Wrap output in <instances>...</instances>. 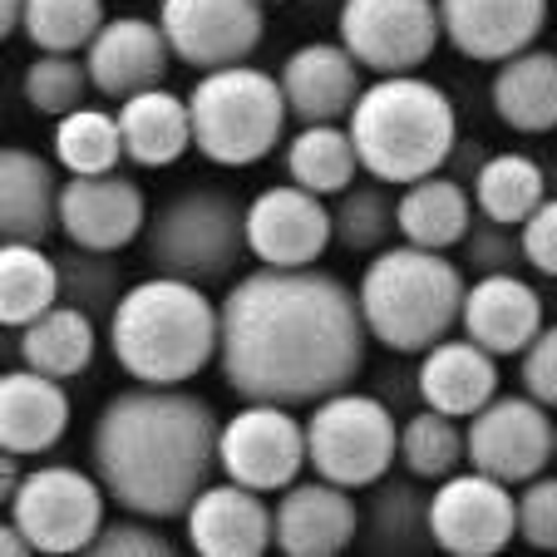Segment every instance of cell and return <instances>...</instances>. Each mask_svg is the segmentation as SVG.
<instances>
[{
    "label": "cell",
    "mask_w": 557,
    "mask_h": 557,
    "mask_svg": "<svg viewBox=\"0 0 557 557\" xmlns=\"http://www.w3.org/2000/svg\"><path fill=\"white\" fill-rule=\"evenodd\" d=\"M360 296L311 267H262L222 296V380L243 400L315 405L366 370Z\"/></svg>",
    "instance_id": "obj_1"
},
{
    "label": "cell",
    "mask_w": 557,
    "mask_h": 557,
    "mask_svg": "<svg viewBox=\"0 0 557 557\" xmlns=\"http://www.w3.org/2000/svg\"><path fill=\"white\" fill-rule=\"evenodd\" d=\"M222 444V420L208 400L178 385L119 389L95 414L89 463L124 513L188 518L193 498L212 484Z\"/></svg>",
    "instance_id": "obj_2"
},
{
    "label": "cell",
    "mask_w": 557,
    "mask_h": 557,
    "mask_svg": "<svg viewBox=\"0 0 557 557\" xmlns=\"http://www.w3.org/2000/svg\"><path fill=\"white\" fill-rule=\"evenodd\" d=\"M109 350L138 385H188L222 356V306L208 286L153 272L109 315Z\"/></svg>",
    "instance_id": "obj_3"
},
{
    "label": "cell",
    "mask_w": 557,
    "mask_h": 557,
    "mask_svg": "<svg viewBox=\"0 0 557 557\" xmlns=\"http://www.w3.org/2000/svg\"><path fill=\"white\" fill-rule=\"evenodd\" d=\"M346 128L356 138L360 169L389 188H410L440 173L459 148L454 99L420 74H380L350 109Z\"/></svg>",
    "instance_id": "obj_4"
},
{
    "label": "cell",
    "mask_w": 557,
    "mask_h": 557,
    "mask_svg": "<svg viewBox=\"0 0 557 557\" xmlns=\"http://www.w3.org/2000/svg\"><path fill=\"white\" fill-rule=\"evenodd\" d=\"M360 315L370 341L395 356H424L463 321V272L444 252L414 243H389L360 272Z\"/></svg>",
    "instance_id": "obj_5"
},
{
    "label": "cell",
    "mask_w": 557,
    "mask_h": 557,
    "mask_svg": "<svg viewBox=\"0 0 557 557\" xmlns=\"http://www.w3.org/2000/svg\"><path fill=\"white\" fill-rule=\"evenodd\" d=\"M193 109V148L218 169H252L282 144L292 119L286 89L276 74L252 64L208 70L188 95Z\"/></svg>",
    "instance_id": "obj_6"
},
{
    "label": "cell",
    "mask_w": 557,
    "mask_h": 557,
    "mask_svg": "<svg viewBox=\"0 0 557 557\" xmlns=\"http://www.w3.org/2000/svg\"><path fill=\"white\" fill-rule=\"evenodd\" d=\"M148 267L163 276H183L198 286H222L237 276L247 247V208L227 188H178L163 208H153L144 227Z\"/></svg>",
    "instance_id": "obj_7"
},
{
    "label": "cell",
    "mask_w": 557,
    "mask_h": 557,
    "mask_svg": "<svg viewBox=\"0 0 557 557\" xmlns=\"http://www.w3.org/2000/svg\"><path fill=\"white\" fill-rule=\"evenodd\" d=\"M306 454H311V473L356 494V488L380 484L395 469V459H400V420H395L385 395L336 389V395L311 405Z\"/></svg>",
    "instance_id": "obj_8"
},
{
    "label": "cell",
    "mask_w": 557,
    "mask_h": 557,
    "mask_svg": "<svg viewBox=\"0 0 557 557\" xmlns=\"http://www.w3.org/2000/svg\"><path fill=\"white\" fill-rule=\"evenodd\" d=\"M109 488L99 473H85L74 463H45V469H25L21 488L5 498V518L25 528L35 553H89L99 537Z\"/></svg>",
    "instance_id": "obj_9"
},
{
    "label": "cell",
    "mask_w": 557,
    "mask_h": 557,
    "mask_svg": "<svg viewBox=\"0 0 557 557\" xmlns=\"http://www.w3.org/2000/svg\"><path fill=\"white\" fill-rule=\"evenodd\" d=\"M336 35L370 74H414L444 40L440 0H346Z\"/></svg>",
    "instance_id": "obj_10"
},
{
    "label": "cell",
    "mask_w": 557,
    "mask_h": 557,
    "mask_svg": "<svg viewBox=\"0 0 557 557\" xmlns=\"http://www.w3.org/2000/svg\"><path fill=\"white\" fill-rule=\"evenodd\" d=\"M218 459H222V473L237 479V484L257 488V494H282L311 463V454H306V424L292 414V405L247 400L243 410L222 424Z\"/></svg>",
    "instance_id": "obj_11"
},
{
    "label": "cell",
    "mask_w": 557,
    "mask_h": 557,
    "mask_svg": "<svg viewBox=\"0 0 557 557\" xmlns=\"http://www.w3.org/2000/svg\"><path fill=\"white\" fill-rule=\"evenodd\" d=\"M557 463V424L553 410L533 395H494L469 420V469H484L504 484L523 488L528 479Z\"/></svg>",
    "instance_id": "obj_12"
},
{
    "label": "cell",
    "mask_w": 557,
    "mask_h": 557,
    "mask_svg": "<svg viewBox=\"0 0 557 557\" xmlns=\"http://www.w3.org/2000/svg\"><path fill=\"white\" fill-rule=\"evenodd\" d=\"M513 484L484 469H459L434 484V543L449 557H494L518 537V498Z\"/></svg>",
    "instance_id": "obj_13"
},
{
    "label": "cell",
    "mask_w": 557,
    "mask_h": 557,
    "mask_svg": "<svg viewBox=\"0 0 557 557\" xmlns=\"http://www.w3.org/2000/svg\"><path fill=\"white\" fill-rule=\"evenodd\" d=\"M158 25L183 64L208 74L247 64V54L262 45L267 15L262 0H163Z\"/></svg>",
    "instance_id": "obj_14"
},
{
    "label": "cell",
    "mask_w": 557,
    "mask_h": 557,
    "mask_svg": "<svg viewBox=\"0 0 557 557\" xmlns=\"http://www.w3.org/2000/svg\"><path fill=\"white\" fill-rule=\"evenodd\" d=\"M331 243V202L301 183H276L247 202V247L262 267H315Z\"/></svg>",
    "instance_id": "obj_15"
},
{
    "label": "cell",
    "mask_w": 557,
    "mask_h": 557,
    "mask_svg": "<svg viewBox=\"0 0 557 557\" xmlns=\"http://www.w3.org/2000/svg\"><path fill=\"white\" fill-rule=\"evenodd\" d=\"M148 198L124 173H79L60 193V232L64 243L89 252H124L148 227Z\"/></svg>",
    "instance_id": "obj_16"
},
{
    "label": "cell",
    "mask_w": 557,
    "mask_h": 557,
    "mask_svg": "<svg viewBox=\"0 0 557 557\" xmlns=\"http://www.w3.org/2000/svg\"><path fill=\"white\" fill-rule=\"evenodd\" d=\"M360 543V504L331 479H296L276 498V553L286 557H336Z\"/></svg>",
    "instance_id": "obj_17"
},
{
    "label": "cell",
    "mask_w": 557,
    "mask_h": 557,
    "mask_svg": "<svg viewBox=\"0 0 557 557\" xmlns=\"http://www.w3.org/2000/svg\"><path fill=\"white\" fill-rule=\"evenodd\" d=\"M188 547L202 557H262L276 547V508L257 488L237 484H208L188 508Z\"/></svg>",
    "instance_id": "obj_18"
},
{
    "label": "cell",
    "mask_w": 557,
    "mask_h": 557,
    "mask_svg": "<svg viewBox=\"0 0 557 557\" xmlns=\"http://www.w3.org/2000/svg\"><path fill=\"white\" fill-rule=\"evenodd\" d=\"M178 60L163 35L158 21H144V15H119L109 21L104 30L95 35V45L85 50V64H89V79L104 99H134L144 89H158L169 79V64Z\"/></svg>",
    "instance_id": "obj_19"
},
{
    "label": "cell",
    "mask_w": 557,
    "mask_h": 557,
    "mask_svg": "<svg viewBox=\"0 0 557 557\" xmlns=\"http://www.w3.org/2000/svg\"><path fill=\"white\" fill-rule=\"evenodd\" d=\"M444 40L479 64H504L533 50L547 25V0H440Z\"/></svg>",
    "instance_id": "obj_20"
},
{
    "label": "cell",
    "mask_w": 557,
    "mask_h": 557,
    "mask_svg": "<svg viewBox=\"0 0 557 557\" xmlns=\"http://www.w3.org/2000/svg\"><path fill=\"white\" fill-rule=\"evenodd\" d=\"M360 70H366V64L341 40H315V45H301V50L286 54L276 79H282V89H286L292 119H301V124H341V119H350V109L360 104V95H366Z\"/></svg>",
    "instance_id": "obj_21"
},
{
    "label": "cell",
    "mask_w": 557,
    "mask_h": 557,
    "mask_svg": "<svg viewBox=\"0 0 557 557\" xmlns=\"http://www.w3.org/2000/svg\"><path fill=\"white\" fill-rule=\"evenodd\" d=\"M463 336L479 341L484 350L504 356H523L543 331V296L523 282L518 272L479 276L463 296Z\"/></svg>",
    "instance_id": "obj_22"
},
{
    "label": "cell",
    "mask_w": 557,
    "mask_h": 557,
    "mask_svg": "<svg viewBox=\"0 0 557 557\" xmlns=\"http://www.w3.org/2000/svg\"><path fill=\"white\" fill-rule=\"evenodd\" d=\"M70 430V389L64 380L15 366L0 375V444L5 454H50Z\"/></svg>",
    "instance_id": "obj_23"
},
{
    "label": "cell",
    "mask_w": 557,
    "mask_h": 557,
    "mask_svg": "<svg viewBox=\"0 0 557 557\" xmlns=\"http://www.w3.org/2000/svg\"><path fill=\"white\" fill-rule=\"evenodd\" d=\"M414 395L420 405H434L454 420H473L498 395V356L469 336H444L440 346L424 350L414 370Z\"/></svg>",
    "instance_id": "obj_24"
},
{
    "label": "cell",
    "mask_w": 557,
    "mask_h": 557,
    "mask_svg": "<svg viewBox=\"0 0 557 557\" xmlns=\"http://www.w3.org/2000/svg\"><path fill=\"white\" fill-rule=\"evenodd\" d=\"M60 173L30 148L0 153V237L5 243H50L60 232Z\"/></svg>",
    "instance_id": "obj_25"
},
{
    "label": "cell",
    "mask_w": 557,
    "mask_h": 557,
    "mask_svg": "<svg viewBox=\"0 0 557 557\" xmlns=\"http://www.w3.org/2000/svg\"><path fill=\"white\" fill-rule=\"evenodd\" d=\"M424 479H380L370 484V498L360 504V547L380 557H420L434 553V518L430 504L434 494H424Z\"/></svg>",
    "instance_id": "obj_26"
},
{
    "label": "cell",
    "mask_w": 557,
    "mask_h": 557,
    "mask_svg": "<svg viewBox=\"0 0 557 557\" xmlns=\"http://www.w3.org/2000/svg\"><path fill=\"white\" fill-rule=\"evenodd\" d=\"M95 350H99L95 315L70 301L35 315L30 326H21L11 341V356H21V366L40 370V375H54V380L85 375V370L95 366Z\"/></svg>",
    "instance_id": "obj_27"
},
{
    "label": "cell",
    "mask_w": 557,
    "mask_h": 557,
    "mask_svg": "<svg viewBox=\"0 0 557 557\" xmlns=\"http://www.w3.org/2000/svg\"><path fill=\"white\" fill-rule=\"evenodd\" d=\"M124 128V153L138 169H169L193 148V109L173 89H144V95L119 104Z\"/></svg>",
    "instance_id": "obj_28"
},
{
    "label": "cell",
    "mask_w": 557,
    "mask_h": 557,
    "mask_svg": "<svg viewBox=\"0 0 557 557\" xmlns=\"http://www.w3.org/2000/svg\"><path fill=\"white\" fill-rule=\"evenodd\" d=\"M488 104L513 134H557V54L523 50L498 64Z\"/></svg>",
    "instance_id": "obj_29"
},
{
    "label": "cell",
    "mask_w": 557,
    "mask_h": 557,
    "mask_svg": "<svg viewBox=\"0 0 557 557\" xmlns=\"http://www.w3.org/2000/svg\"><path fill=\"white\" fill-rule=\"evenodd\" d=\"M473 193H463L459 178H444V173H430V178L410 183L400 193V237L414 247H430V252H449V247H463V237L473 232Z\"/></svg>",
    "instance_id": "obj_30"
},
{
    "label": "cell",
    "mask_w": 557,
    "mask_h": 557,
    "mask_svg": "<svg viewBox=\"0 0 557 557\" xmlns=\"http://www.w3.org/2000/svg\"><path fill=\"white\" fill-rule=\"evenodd\" d=\"M50 306H60V262L40 243H5V252H0V321H5V331L30 326Z\"/></svg>",
    "instance_id": "obj_31"
},
{
    "label": "cell",
    "mask_w": 557,
    "mask_h": 557,
    "mask_svg": "<svg viewBox=\"0 0 557 557\" xmlns=\"http://www.w3.org/2000/svg\"><path fill=\"white\" fill-rule=\"evenodd\" d=\"M286 173L292 183L321 193V198H336L356 183L360 173V153L350 128L341 124H301V134L286 144Z\"/></svg>",
    "instance_id": "obj_32"
},
{
    "label": "cell",
    "mask_w": 557,
    "mask_h": 557,
    "mask_svg": "<svg viewBox=\"0 0 557 557\" xmlns=\"http://www.w3.org/2000/svg\"><path fill=\"white\" fill-rule=\"evenodd\" d=\"M547 198V178L528 153H494L473 173V202L479 212L508 227H523Z\"/></svg>",
    "instance_id": "obj_33"
},
{
    "label": "cell",
    "mask_w": 557,
    "mask_h": 557,
    "mask_svg": "<svg viewBox=\"0 0 557 557\" xmlns=\"http://www.w3.org/2000/svg\"><path fill=\"white\" fill-rule=\"evenodd\" d=\"M400 463L405 473H414L424 484H440V479L459 473L469 463V430H463V420L434 410V405H420L400 424Z\"/></svg>",
    "instance_id": "obj_34"
},
{
    "label": "cell",
    "mask_w": 557,
    "mask_h": 557,
    "mask_svg": "<svg viewBox=\"0 0 557 557\" xmlns=\"http://www.w3.org/2000/svg\"><path fill=\"white\" fill-rule=\"evenodd\" d=\"M389 183H350L336 193L331 218H336V243L356 257H375L389 247V237H400V198H389Z\"/></svg>",
    "instance_id": "obj_35"
},
{
    "label": "cell",
    "mask_w": 557,
    "mask_h": 557,
    "mask_svg": "<svg viewBox=\"0 0 557 557\" xmlns=\"http://www.w3.org/2000/svg\"><path fill=\"white\" fill-rule=\"evenodd\" d=\"M119 158H128L119 114L74 109V114L54 119V163H60L70 178H79V173H114Z\"/></svg>",
    "instance_id": "obj_36"
},
{
    "label": "cell",
    "mask_w": 557,
    "mask_h": 557,
    "mask_svg": "<svg viewBox=\"0 0 557 557\" xmlns=\"http://www.w3.org/2000/svg\"><path fill=\"white\" fill-rule=\"evenodd\" d=\"M104 25V0H25L21 35L45 54H79Z\"/></svg>",
    "instance_id": "obj_37"
},
{
    "label": "cell",
    "mask_w": 557,
    "mask_h": 557,
    "mask_svg": "<svg viewBox=\"0 0 557 557\" xmlns=\"http://www.w3.org/2000/svg\"><path fill=\"white\" fill-rule=\"evenodd\" d=\"M60 301L79 306L99 321V315H114V306L124 301V267L114 262V252H89V247H64L60 257Z\"/></svg>",
    "instance_id": "obj_38"
},
{
    "label": "cell",
    "mask_w": 557,
    "mask_h": 557,
    "mask_svg": "<svg viewBox=\"0 0 557 557\" xmlns=\"http://www.w3.org/2000/svg\"><path fill=\"white\" fill-rule=\"evenodd\" d=\"M95 89L89 79V64H79L74 54H45L40 60L25 64L21 74V95L35 114H50V119H64L74 109H85V95Z\"/></svg>",
    "instance_id": "obj_39"
},
{
    "label": "cell",
    "mask_w": 557,
    "mask_h": 557,
    "mask_svg": "<svg viewBox=\"0 0 557 557\" xmlns=\"http://www.w3.org/2000/svg\"><path fill=\"white\" fill-rule=\"evenodd\" d=\"M463 267L479 276H494V272H523L528 252H523V232L508 227V222H473V232L463 237Z\"/></svg>",
    "instance_id": "obj_40"
},
{
    "label": "cell",
    "mask_w": 557,
    "mask_h": 557,
    "mask_svg": "<svg viewBox=\"0 0 557 557\" xmlns=\"http://www.w3.org/2000/svg\"><path fill=\"white\" fill-rule=\"evenodd\" d=\"M89 553L99 557H173V537L158 528V518H144V513H124V518H109L99 528L95 547Z\"/></svg>",
    "instance_id": "obj_41"
},
{
    "label": "cell",
    "mask_w": 557,
    "mask_h": 557,
    "mask_svg": "<svg viewBox=\"0 0 557 557\" xmlns=\"http://www.w3.org/2000/svg\"><path fill=\"white\" fill-rule=\"evenodd\" d=\"M518 537L557 553V473H537L518 488Z\"/></svg>",
    "instance_id": "obj_42"
},
{
    "label": "cell",
    "mask_w": 557,
    "mask_h": 557,
    "mask_svg": "<svg viewBox=\"0 0 557 557\" xmlns=\"http://www.w3.org/2000/svg\"><path fill=\"white\" fill-rule=\"evenodd\" d=\"M518 380H523V389L533 400H543L547 410H557V326L537 331V341L523 350Z\"/></svg>",
    "instance_id": "obj_43"
},
{
    "label": "cell",
    "mask_w": 557,
    "mask_h": 557,
    "mask_svg": "<svg viewBox=\"0 0 557 557\" xmlns=\"http://www.w3.org/2000/svg\"><path fill=\"white\" fill-rule=\"evenodd\" d=\"M518 232H523L528 267L543 276H557V198H543V208H537Z\"/></svg>",
    "instance_id": "obj_44"
},
{
    "label": "cell",
    "mask_w": 557,
    "mask_h": 557,
    "mask_svg": "<svg viewBox=\"0 0 557 557\" xmlns=\"http://www.w3.org/2000/svg\"><path fill=\"white\" fill-rule=\"evenodd\" d=\"M0 553H5V557H25V553H35V543L25 537V528L15 523V518H5V528H0Z\"/></svg>",
    "instance_id": "obj_45"
},
{
    "label": "cell",
    "mask_w": 557,
    "mask_h": 557,
    "mask_svg": "<svg viewBox=\"0 0 557 557\" xmlns=\"http://www.w3.org/2000/svg\"><path fill=\"white\" fill-rule=\"evenodd\" d=\"M21 479H25L21 454H5V459H0V498H11L15 488H21Z\"/></svg>",
    "instance_id": "obj_46"
},
{
    "label": "cell",
    "mask_w": 557,
    "mask_h": 557,
    "mask_svg": "<svg viewBox=\"0 0 557 557\" xmlns=\"http://www.w3.org/2000/svg\"><path fill=\"white\" fill-rule=\"evenodd\" d=\"M0 30L5 35L25 30V0H0Z\"/></svg>",
    "instance_id": "obj_47"
},
{
    "label": "cell",
    "mask_w": 557,
    "mask_h": 557,
    "mask_svg": "<svg viewBox=\"0 0 557 557\" xmlns=\"http://www.w3.org/2000/svg\"><path fill=\"white\" fill-rule=\"evenodd\" d=\"M262 5H272V0H262Z\"/></svg>",
    "instance_id": "obj_48"
},
{
    "label": "cell",
    "mask_w": 557,
    "mask_h": 557,
    "mask_svg": "<svg viewBox=\"0 0 557 557\" xmlns=\"http://www.w3.org/2000/svg\"><path fill=\"white\" fill-rule=\"evenodd\" d=\"M553 178H557V173H553Z\"/></svg>",
    "instance_id": "obj_49"
}]
</instances>
